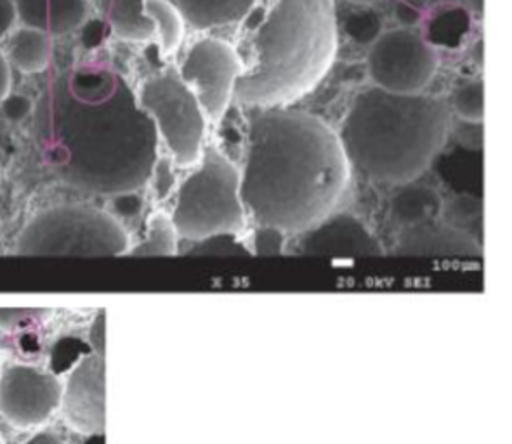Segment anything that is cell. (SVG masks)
I'll return each instance as SVG.
<instances>
[{"mask_svg":"<svg viewBox=\"0 0 512 444\" xmlns=\"http://www.w3.org/2000/svg\"><path fill=\"white\" fill-rule=\"evenodd\" d=\"M143 210V198L138 191H127L113 196V212L120 217H136Z\"/></svg>","mask_w":512,"mask_h":444,"instance_id":"f546056e","label":"cell"},{"mask_svg":"<svg viewBox=\"0 0 512 444\" xmlns=\"http://www.w3.org/2000/svg\"><path fill=\"white\" fill-rule=\"evenodd\" d=\"M105 356L89 353L73 366L61 394V408L75 431L82 434L105 432Z\"/></svg>","mask_w":512,"mask_h":444,"instance_id":"7c38bea8","label":"cell"},{"mask_svg":"<svg viewBox=\"0 0 512 444\" xmlns=\"http://www.w3.org/2000/svg\"><path fill=\"white\" fill-rule=\"evenodd\" d=\"M51 309L40 307H20V309H6L0 307V328L14 330V328L28 327L40 320H46L51 316Z\"/></svg>","mask_w":512,"mask_h":444,"instance_id":"484cf974","label":"cell"},{"mask_svg":"<svg viewBox=\"0 0 512 444\" xmlns=\"http://www.w3.org/2000/svg\"><path fill=\"white\" fill-rule=\"evenodd\" d=\"M363 9L349 14L344 21V32L348 33L351 40H355L360 46H370L382 32H384V20L374 9L362 6Z\"/></svg>","mask_w":512,"mask_h":444,"instance_id":"603a6c76","label":"cell"},{"mask_svg":"<svg viewBox=\"0 0 512 444\" xmlns=\"http://www.w3.org/2000/svg\"><path fill=\"white\" fill-rule=\"evenodd\" d=\"M129 252V236L112 214L89 205H58L28 222L16 254L110 257Z\"/></svg>","mask_w":512,"mask_h":444,"instance_id":"8992f818","label":"cell"},{"mask_svg":"<svg viewBox=\"0 0 512 444\" xmlns=\"http://www.w3.org/2000/svg\"><path fill=\"white\" fill-rule=\"evenodd\" d=\"M259 110L250 118L240 169L243 205L254 224L299 235L339 210L351 165L323 118L285 106Z\"/></svg>","mask_w":512,"mask_h":444,"instance_id":"7a4b0ae2","label":"cell"},{"mask_svg":"<svg viewBox=\"0 0 512 444\" xmlns=\"http://www.w3.org/2000/svg\"><path fill=\"white\" fill-rule=\"evenodd\" d=\"M33 125L46 164L77 190L115 196L150 183L157 129L110 66H73L54 77L33 106Z\"/></svg>","mask_w":512,"mask_h":444,"instance_id":"6da1fadb","label":"cell"},{"mask_svg":"<svg viewBox=\"0 0 512 444\" xmlns=\"http://www.w3.org/2000/svg\"><path fill=\"white\" fill-rule=\"evenodd\" d=\"M393 254L415 259L476 261L483 255V249L469 231L438 219L401 228L394 240Z\"/></svg>","mask_w":512,"mask_h":444,"instance_id":"4fadbf2b","label":"cell"},{"mask_svg":"<svg viewBox=\"0 0 512 444\" xmlns=\"http://www.w3.org/2000/svg\"><path fill=\"white\" fill-rule=\"evenodd\" d=\"M396 16L400 20L401 27L412 28L417 21L421 20V9L407 4V2H401L398 9H396Z\"/></svg>","mask_w":512,"mask_h":444,"instance_id":"d6a6232c","label":"cell"},{"mask_svg":"<svg viewBox=\"0 0 512 444\" xmlns=\"http://www.w3.org/2000/svg\"><path fill=\"white\" fill-rule=\"evenodd\" d=\"M84 444H105V434H91Z\"/></svg>","mask_w":512,"mask_h":444,"instance_id":"d590c367","label":"cell"},{"mask_svg":"<svg viewBox=\"0 0 512 444\" xmlns=\"http://www.w3.org/2000/svg\"><path fill=\"white\" fill-rule=\"evenodd\" d=\"M11 82H13L11 65L7 61L6 54L0 51V101L11 92Z\"/></svg>","mask_w":512,"mask_h":444,"instance_id":"836d02e7","label":"cell"},{"mask_svg":"<svg viewBox=\"0 0 512 444\" xmlns=\"http://www.w3.org/2000/svg\"><path fill=\"white\" fill-rule=\"evenodd\" d=\"M297 236V252L327 259H372L384 254L382 243L367 222L335 210Z\"/></svg>","mask_w":512,"mask_h":444,"instance_id":"8fae6325","label":"cell"},{"mask_svg":"<svg viewBox=\"0 0 512 444\" xmlns=\"http://www.w3.org/2000/svg\"><path fill=\"white\" fill-rule=\"evenodd\" d=\"M450 131L447 101L370 85L353 98L337 134L351 169L374 183L400 186L424 176Z\"/></svg>","mask_w":512,"mask_h":444,"instance_id":"3957f363","label":"cell"},{"mask_svg":"<svg viewBox=\"0 0 512 444\" xmlns=\"http://www.w3.org/2000/svg\"><path fill=\"white\" fill-rule=\"evenodd\" d=\"M394 188L396 191L389 200V216L400 228L438 221L443 216L445 200L431 184L415 179Z\"/></svg>","mask_w":512,"mask_h":444,"instance_id":"9a60e30c","label":"cell"},{"mask_svg":"<svg viewBox=\"0 0 512 444\" xmlns=\"http://www.w3.org/2000/svg\"><path fill=\"white\" fill-rule=\"evenodd\" d=\"M87 340H89V346H91L92 353L101 354V356H105L106 354V313L105 311H101V313L92 320L91 328H89V335H87Z\"/></svg>","mask_w":512,"mask_h":444,"instance_id":"4dcf8cb0","label":"cell"},{"mask_svg":"<svg viewBox=\"0 0 512 444\" xmlns=\"http://www.w3.org/2000/svg\"><path fill=\"white\" fill-rule=\"evenodd\" d=\"M145 11L153 21L162 54L171 56L176 53L183 42L186 27L178 9L171 0H145Z\"/></svg>","mask_w":512,"mask_h":444,"instance_id":"d6986e66","label":"cell"},{"mask_svg":"<svg viewBox=\"0 0 512 444\" xmlns=\"http://www.w3.org/2000/svg\"><path fill=\"white\" fill-rule=\"evenodd\" d=\"M53 47L51 37L35 28L13 30L7 42V61L23 75L46 72L51 65Z\"/></svg>","mask_w":512,"mask_h":444,"instance_id":"ac0fdd59","label":"cell"},{"mask_svg":"<svg viewBox=\"0 0 512 444\" xmlns=\"http://www.w3.org/2000/svg\"><path fill=\"white\" fill-rule=\"evenodd\" d=\"M349 2H353L356 6H370V4H374L377 0H349Z\"/></svg>","mask_w":512,"mask_h":444,"instance_id":"8d00e7d4","label":"cell"},{"mask_svg":"<svg viewBox=\"0 0 512 444\" xmlns=\"http://www.w3.org/2000/svg\"><path fill=\"white\" fill-rule=\"evenodd\" d=\"M481 202L471 196H459L452 202V207H447L445 203V209H443V221L450 222L453 226H459V228L466 229L471 222L478 221L481 219Z\"/></svg>","mask_w":512,"mask_h":444,"instance_id":"d4e9b609","label":"cell"},{"mask_svg":"<svg viewBox=\"0 0 512 444\" xmlns=\"http://www.w3.org/2000/svg\"><path fill=\"white\" fill-rule=\"evenodd\" d=\"M138 101L164 141L174 164L197 165L204 153L207 124L204 108L197 96L184 84L178 72L167 70L153 75L141 85Z\"/></svg>","mask_w":512,"mask_h":444,"instance_id":"52a82bcc","label":"cell"},{"mask_svg":"<svg viewBox=\"0 0 512 444\" xmlns=\"http://www.w3.org/2000/svg\"><path fill=\"white\" fill-rule=\"evenodd\" d=\"M106 27L127 42H148L155 37L153 21L145 11V0H101Z\"/></svg>","mask_w":512,"mask_h":444,"instance_id":"e0dca14e","label":"cell"},{"mask_svg":"<svg viewBox=\"0 0 512 444\" xmlns=\"http://www.w3.org/2000/svg\"><path fill=\"white\" fill-rule=\"evenodd\" d=\"M171 219L178 235L188 242L214 233H242L249 216L240 169L223 151L204 148L197 169L178 188Z\"/></svg>","mask_w":512,"mask_h":444,"instance_id":"5b68a950","label":"cell"},{"mask_svg":"<svg viewBox=\"0 0 512 444\" xmlns=\"http://www.w3.org/2000/svg\"><path fill=\"white\" fill-rule=\"evenodd\" d=\"M27 444H65L60 439L53 436V434H49V432H40L37 436H33Z\"/></svg>","mask_w":512,"mask_h":444,"instance_id":"e575fe53","label":"cell"},{"mask_svg":"<svg viewBox=\"0 0 512 444\" xmlns=\"http://www.w3.org/2000/svg\"><path fill=\"white\" fill-rule=\"evenodd\" d=\"M63 386L53 373L13 365L0 375V413L16 427L46 424L61 406Z\"/></svg>","mask_w":512,"mask_h":444,"instance_id":"30bf717a","label":"cell"},{"mask_svg":"<svg viewBox=\"0 0 512 444\" xmlns=\"http://www.w3.org/2000/svg\"><path fill=\"white\" fill-rule=\"evenodd\" d=\"M184 23L193 30L207 32L214 28L231 27L249 16L257 0H171Z\"/></svg>","mask_w":512,"mask_h":444,"instance_id":"2e32d148","label":"cell"},{"mask_svg":"<svg viewBox=\"0 0 512 444\" xmlns=\"http://www.w3.org/2000/svg\"><path fill=\"white\" fill-rule=\"evenodd\" d=\"M367 72L372 85L384 91L419 94L440 72V56L414 28H393L368 46Z\"/></svg>","mask_w":512,"mask_h":444,"instance_id":"ba28073f","label":"cell"},{"mask_svg":"<svg viewBox=\"0 0 512 444\" xmlns=\"http://www.w3.org/2000/svg\"><path fill=\"white\" fill-rule=\"evenodd\" d=\"M450 110L467 124H483L485 82L478 77L457 80L450 94Z\"/></svg>","mask_w":512,"mask_h":444,"instance_id":"44dd1931","label":"cell"},{"mask_svg":"<svg viewBox=\"0 0 512 444\" xmlns=\"http://www.w3.org/2000/svg\"><path fill=\"white\" fill-rule=\"evenodd\" d=\"M87 347L77 339H61L60 344L54 347L51 366L54 373L66 372L77 365L86 356Z\"/></svg>","mask_w":512,"mask_h":444,"instance_id":"4316f807","label":"cell"},{"mask_svg":"<svg viewBox=\"0 0 512 444\" xmlns=\"http://www.w3.org/2000/svg\"><path fill=\"white\" fill-rule=\"evenodd\" d=\"M18 21L49 37H60L86 25L87 0H14Z\"/></svg>","mask_w":512,"mask_h":444,"instance_id":"5bb4252c","label":"cell"},{"mask_svg":"<svg viewBox=\"0 0 512 444\" xmlns=\"http://www.w3.org/2000/svg\"><path fill=\"white\" fill-rule=\"evenodd\" d=\"M18 23V11L14 0H0V40L13 32Z\"/></svg>","mask_w":512,"mask_h":444,"instance_id":"1f68e13d","label":"cell"},{"mask_svg":"<svg viewBox=\"0 0 512 444\" xmlns=\"http://www.w3.org/2000/svg\"><path fill=\"white\" fill-rule=\"evenodd\" d=\"M190 249L184 254L193 257H247L250 255L247 240L242 233H214L198 240H190Z\"/></svg>","mask_w":512,"mask_h":444,"instance_id":"7402d4cb","label":"cell"},{"mask_svg":"<svg viewBox=\"0 0 512 444\" xmlns=\"http://www.w3.org/2000/svg\"><path fill=\"white\" fill-rule=\"evenodd\" d=\"M179 235L171 216L157 214L151 217L141 242L136 243L127 254L134 257H165L178 254Z\"/></svg>","mask_w":512,"mask_h":444,"instance_id":"ffe728a7","label":"cell"},{"mask_svg":"<svg viewBox=\"0 0 512 444\" xmlns=\"http://www.w3.org/2000/svg\"><path fill=\"white\" fill-rule=\"evenodd\" d=\"M337 54L334 0H273L235 98L257 108L294 103L329 73Z\"/></svg>","mask_w":512,"mask_h":444,"instance_id":"277c9868","label":"cell"},{"mask_svg":"<svg viewBox=\"0 0 512 444\" xmlns=\"http://www.w3.org/2000/svg\"><path fill=\"white\" fill-rule=\"evenodd\" d=\"M33 101L25 96V94H18V92H9L6 98L0 101V110L2 115L13 124H20L28 115L33 113Z\"/></svg>","mask_w":512,"mask_h":444,"instance_id":"83f0119b","label":"cell"},{"mask_svg":"<svg viewBox=\"0 0 512 444\" xmlns=\"http://www.w3.org/2000/svg\"><path fill=\"white\" fill-rule=\"evenodd\" d=\"M247 245H249L250 255H261V257H273V255H282L287 247L289 235L282 229L268 224H256L252 229Z\"/></svg>","mask_w":512,"mask_h":444,"instance_id":"cb8c5ba5","label":"cell"},{"mask_svg":"<svg viewBox=\"0 0 512 444\" xmlns=\"http://www.w3.org/2000/svg\"><path fill=\"white\" fill-rule=\"evenodd\" d=\"M247 66L243 65L237 49L230 42L207 37L188 49L181 65L179 77L197 96L209 122H221L226 115L235 87Z\"/></svg>","mask_w":512,"mask_h":444,"instance_id":"9c48e42d","label":"cell"},{"mask_svg":"<svg viewBox=\"0 0 512 444\" xmlns=\"http://www.w3.org/2000/svg\"><path fill=\"white\" fill-rule=\"evenodd\" d=\"M153 179V190L157 198H165L171 193L174 184H176V177L172 174L171 162L167 160H160L158 158L153 174H151L150 181Z\"/></svg>","mask_w":512,"mask_h":444,"instance_id":"f1b7e54d","label":"cell"},{"mask_svg":"<svg viewBox=\"0 0 512 444\" xmlns=\"http://www.w3.org/2000/svg\"><path fill=\"white\" fill-rule=\"evenodd\" d=\"M0 444H4V443H2V439H0Z\"/></svg>","mask_w":512,"mask_h":444,"instance_id":"74e56055","label":"cell"}]
</instances>
